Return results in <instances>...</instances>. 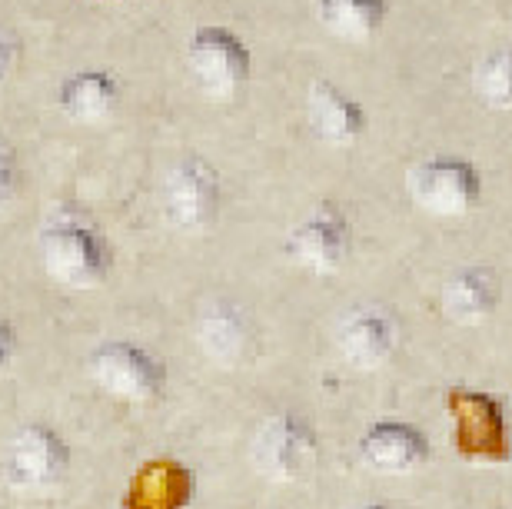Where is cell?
<instances>
[{
  "instance_id": "ac0fdd59",
  "label": "cell",
  "mask_w": 512,
  "mask_h": 509,
  "mask_svg": "<svg viewBox=\"0 0 512 509\" xmlns=\"http://www.w3.org/2000/svg\"><path fill=\"white\" fill-rule=\"evenodd\" d=\"M14 190H17V157L14 150L0 144V210L10 203Z\"/></svg>"
},
{
  "instance_id": "8fae6325",
  "label": "cell",
  "mask_w": 512,
  "mask_h": 509,
  "mask_svg": "<svg viewBox=\"0 0 512 509\" xmlns=\"http://www.w3.org/2000/svg\"><path fill=\"white\" fill-rule=\"evenodd\" d=\"M306 117L316 130V137H323L333 147H350L366 134V114L356 100L340 90L330 80H313L310 94H306Z\"/></svg>"
},
{
  "instance_id": "9a60e30c",
  "label": "cell",
  "mask_w": 512,
  "mask_h": 509,
  "mask_svg": "<svg viewBox=\"0 0 512 509\" xmlns=\"http://www.w3.org/2000/svg\"><path fill=\"white\" fill-rule=\"evenodd\" d=\"M117 80L107 70H80L60 87V110L77 124H97L117 107Z\"/></svg>"
},
{
  "instance_id": "6da1fadb",
  "label": "cell",
  "mask_w": 512,
  "mask_h": 509,
  "mask_svg": "<svg viewBox=\"0 0 512 509\" xmlns=\"http://www.w3.org/2000/svg\"><path fill=\"white\" fill-rule=\"evenodd\" d=\"M453 416V446L469 463H506L512 456L503 403L493 393L453 386L446 393Z\"/></svg>"
},
{
  "instance_id": "3957f363",
  "label": "cell",
  "mask_w": 512,
  "mask_h": 509,
  "mask_svg": "<svg viewBox=\"0 0 512 509\" xmlns=\"http://www.w3.org/2000/svg\"><path fill=\"white\" fill-rule=\"evenodd\" d=\"M250 50L227 27H200L190 37V77L210 100H230L250 80Z\"/></svg>"
},
{
  "instance_id": "4fadbf2b",
  "label": "cell",
  "mask_w": 512,
  "mask_h": 509,
  "mask_svg": "<svg viewBox=\"0 0 512 509\" xmlns=\"http://www.w3.org/2000/svg\"><path fill=\"white\" fill-rule=\"evenodd\" d=\"M197 343L217 366H237L250 346V323L233 303H213L197 323Z\"/></svg>"
},
{
  "instance_id": "7c38bea8",
  "label": "cell",
  "mask_w": 512,
  "mask_h": 509,
  "mask_svg": "<svg viewBox=\"0 0 512 509\" xmlns=\"http://www.w3.org/2000/svg\"><path fill=\"white\" fill-rule=\"evenodd\" d=\"M396 346L393 320L376 310H360L346 317L336 330V350L356 370H376Z\"/></svg>"
},
{
  "instance_id": "8992f818",
  "label": "cell",
  "mask_w": 512,
  "mask_h": 509,
  "mask_svg": "<svg viewBox=\"0 0 512 509\" xmlns=\"http://www.w3.org/2000/svg\"><path fill=\"white\" fill-rule=\"evenodd\" d=\"M253 466L266 480L290 483L310 470L316 460V433L313 426L300 420L296 413H276L270 416L260 433L253 436Z\"/></svg>"
},
{
  "instance_id": "277c9868",
  "label": "cell",
  "mask_w": 512,
  "mask_h": 509,
  "mask_svg": "<svg viewBox=\"0 0 512 509\" xmlns=\"http://www.w3.org/2000/svg\"><path fill=\"white\" fill-rule=\"evenodd\" d=\"M409 197L436 217H466L483 200V180L469 160L429 157L409 170Z\"/></svg>"
},
{
  "instance_id": "d6986e66",
  "label": "cell",
  "mask_w": 512,
  "mask_h": 509,
  "mask_svg": "<svg viewBox=\"0 0 512 509\" xmlns=\"http://www.w3.org/2000/svg\"><path fill=\"white\" fill-rule=\"evenodd\" d=\"M10 353H14V330L7 320H0V370L10 363Z\"/></svg>"
},
{
  "instance_id": "e0dca14e",
  "label": "cell",
  "mask_w": 512,
  "mask_h": 509,
  "mask_svg": "<svg viewBox=\"0 0 512 509\" xmlns=\"http://www.w3.org/2000/svg\"><path fill=\"white\" fill-rule=\"evenodd\" d=\"M476 94L489 107H512V47L496 50L476 70Z\"/></svg>"
},
{
  "instance_id": "2e32d148",
  "label": "cell",
  "mask_w": 512,
  "mask_h": 509,
  "mask_svg": "<svg viewBox=\"0 0 512 509\" xmlns=\"http://www.w3.org/2000/svg\"><path fill=\"white\" fill-rule=\"evenodd\" d=\"M386 0H320V20L333 37L346 44H363L383 27Z\"/></svg>"
},
{
  "instance_id": "5b68a950",
  "label": "cell",
  "mask_w": 512,
  "mask_h": 509,
  "mask_svg": "<svg viewBox=\"0 0 512 509\" xmlns=\"http://www.w3.org/2000/svg\"><path fill=\"white\" fill-rule=\"evenodd\" d=\"M220 180L207 160L183 157L163 183V217L173 230L200 233L217 220Z\"/></svg>"
},
{
  "instance_id": "ffe728a7",
  "label": "cell",
  "mask_w": 512,
  "mask_h": 509,
  "mask_svg": "<svg viewBox=\"0 0 512 509\" xmlns=\"http://www.w3.org/2000/svg\"><path fill=\"white\" fill-rule=\"evenodd\" d=\"M10 67H14V47H10L7 37H0V87L10 77Z\"/></svg>"
},
{
  "instance_id": "5bb4252c",
  "label": "cell",
  "mask_w": 512,
  "mask_h": 509,
  "mask_svg": "<svg viewBox=\"0 0 512 509\" xmlns=\"http://www.w3.org/2000/svg\"><path fill=\"white\" fill-rule=\"evenodd\" d=\"M443 307L456 323H483L499 307V277L486 267L459 270L446 283Z\"/></svg>"
},
{
  "instance_id": "52a82bcc",
  "label": "cell",
  "mask_w": 512,
  "mask_h": 509,
  "mask_svg": "<svg viewBox=\"0 0 512 509\" xmlns=\"http://www.w3.org/2000/svg\"><path fill=\"white\" fill-rule=\"evenodd\" d=\"M90 376L104 386L107 393L120 396L127 403H150L163 390L160 360L133 343H104L90 353Z\"/></svg>"
},
{
  "instance_id": "9c48e42d",
  "label": "cell",
  "mask_w": 512,
  "mask_h": 509,
  "mask_svg": "<svg viewBox=\"0 0 512 509\" xmlns=\"http://www.w3.org/2000/svg\"><path fill=\"white\" fill-rule=\"evenodd\" d=\"M346 247H350V223H346L343 210L323 203L293 230L286 253L313 273H333L346 260Z\"/></svg>"
},
{
  "instance_id": "7a4b0ae2",
  "label": "cell",
  "mask_w": 512,
  "mask_h": 509,
  "mask_svg": "<svg viewBox=\"0 0 512 509\" xmlns=\"http://www.w3.org/2000/svg\"><path fill=\"white\" fill-rule=\"evenodd\" d=\"M40 263L57 283L87 290L107 280L110 250L94 227L80 220H60L40 233Z\"/></svg>"
},
{
  "instance_id": "30bf717a",
  "label": "cell",
  "mask_w": 512,
  "mask_h": 509,
  "mask_svg": "<svg viewBox=\"0 0 512 509\" xmlns=\"http://www.w3.org/2000/svg\"><path fill=\"white\" fill-rule=\"evenodd\" d=\"M360 456L373 473L406 476L429 460V440L409 423H373L360 440Z\"/></svg>"
},
{
  "instance_id": "44dd1931",
  "label": "cell",
  "mask_w": 512,
  "mask_h": 509,
  "mask_svg": "<svg viewBox=\"0 0 512 509\" xmlns=\"http://www.w3.org/2000/svg\"><path fill=\"white\" fill-rule=\"evenodd\" d=\"M363 509H389V506H380V503H370V506H363Z\"/></svg>"
},
{
  "instance_id": "ba28073f",
  "label": "cell",
  "mask_w": 512,
  "mask_h": 509,
  "mask_svg": "<svg viewBox=\"0 0 512 509\" xmlns=\"http://www.w3.org/2000/svg\"><path fill=\"white\" fill-rule=\"evenodd\" d=\"M7 480L17 490H44L67 470V446L47 426H24L7 450Z\"/></svg>"
}]
</instances>
